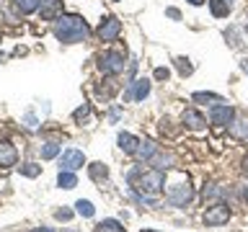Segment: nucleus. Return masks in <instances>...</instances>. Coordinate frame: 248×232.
<instances>
[{"label": "nucleus", "instance_id": "f257e3e1", "mask_svg": "<svg viewBox=\"0 0 248 232\" xmlns=\"http://www.w3.org/2000/svg\"><path fill=\"white\" fill-rule=\"evenodd\" d=\"M54 36L62 44H78L91 36V29L80 15H60L54 18Z\"/></svg>", "mask_w": 248, "mask_h": 232}, {"label": "nucleus", "instance_id": "f03ea898", "mask_svg": "<svg viewBox=\"0 0 248 232\" xmlns=\"http://www.w3.org/2000/svg\"><path fill=\"white\" fill-rule=\"evenodd\" d=\"M194 199V188L186 173H173V181L166 183V201L170 206H189Z\"/></svg>", "mask_w": 248, "mask_h": 232}, {"label": "nucleus", "instance_id": "7ed1b4c3", "mask_svg": "<svg viewBox=\"0 0 248 232\" xmlns=\"http://www.w3.org/2000/svg\"><path fill=\"white\" fill-rule=\"evenodd\" d=\"M163 186H166V175H163V170L150 168V170H142V173H140V178L132 183V188L140 191V193H145V196H158Z\"/></svg>", "mask_w": 248, "mask_h": 232}, {"label": "nucleus", "instance_id": "20e7f679", "mask_svg": "<svg viewBox=\"0 0 248 232\" xmlns=\"http://www.w3.org/2000/svg\"><path fill=\"white\" fill-rule=\"evenodd\" d=\"M96 65L104 75H122L124 67H127V54L119 49H106L104 54H98Z\"/></svg>", "mask_w": 248, "mask_h": 232}, {"label": "nucleus", "instance_id": "39448f33", "mask_svg": "<svg viewBox=\"0 0 248 232\" xmlns=\"http://www.w3.org/2000/svg\"><path fill=\"white\" fill-rule=\"evenodd\" d=\"M230 209H228V204H222V201H217V204H212L207 209L204 214H202V219H204V224L207 227H220V224H228V219H230Z\"/></svg>", "mask_w": 248, "mask_h": 232}, {"label": "nucleus", "instance_id": "423d86ee", "mask_svg": "<svg viewBox=\"0 0 248 232\" xmlns=\"http://www.w3.org/2000/svg\"><path fill=\"white\" fill-rule=\"evenodd\" d=\"M153 90V83L147 77H137V80L127 83V90H124V98L127 101H145Z\"/></svg>", "mask_w": 248, "mask_h": 232}, {"label": "nucleus", "instance_id": "0eeeda50", "mask_svg": "<svg viewBox=\"0 0 248 232\" xmlns=\"http://www.w3.org/2000/svg\"><path fill=\"white\" fill-rule=\"evenodd\" d=\"M232 119H235V108L228 103H215L209 108V121L217 124V127H230Z\"/></svg>", "mask_w": 248, "mask_h": 232}, {"label": "nucleus", "instance_id": "6e6552de", "mask_svg": "<svg viewBox=\"0 0 248 232\" xmlns=\"http://www.w3.org/2000/svg\"><path fill=\"white\" fill-rule=\"evenodd\" d=\"M122 34V21L116 18V15H108V18L101 21V26H98V39L101 42H116Z\"/></svg>", "mask_w": 248, "mask_h": 232}, {"label": "nucleus", "instance_id": "1a4fd4ad", "mask_svg": "<svg viewBox=\"0 0 248 232\" xmlns=\"http://www.w3.org/2000/svg\"><path fill=\"white\" fill-rule=\"evenodd\" d=\"M85 165V155L80 150H65L60 155V170H78Z\"/></svg>", "mask_w": 248, "mask_h": 232}, {"label": "nucleus", "instance_id": "9d476101", "mask_svg": "<svg viewBox=\"0 0 248 232\" xmlns=\"http://www.w3.org/2000/svg\"><path fill=\"white\" fill-rule=\"evenodd\" d=\"M181 124L186 129H191V131H202L207 127V119L197 111V108H186V111L181 114Z\"/></svg>", "mask_w": 248, "mask_h": 232}, {"label": "nucleus", "instance_id": "9b49d317", "mask_svg": "<svg viewBox=\"0 0 248 232\" xmlns=\"http://www.w3.org/2000/svg\"><path fill=\"white\" fill-rule=\"evenodd\" d=\"M18 162V150L11 145V142H0V168L8 170Z\"/></svg>", "mask_w": 248, "mask_h": 232}, {"label": "nucleus", "instance_id": "f8f14e48", "mask_svg": "<svg viewBox=\"0 0 248 232\" xmlns=\"http://www.w3.org/2000/svg\"><path fill=\"white\" fill-rule=\"evenodd\" d=\"M160 147L153 142V139H140V147H137V152H135V158L140 160V162H150V158L155 152H158Z\"/></svg>", "mask_w": 248, "mask_h": 232}, {"label": "nucleus", "instance_id": "ddd939ff", "mask_svg": "<svg viewBox=\"0 0 248 232\" xmlns=\"http://www.w3.org/2000/svg\"><path fill=\"white\" fill-rule=\"evenodd\" d=\"M228 134L238 142H248V119H232V124L228 127Z\"/></svg>", "mask_w": 248, "mask_h": 232}, {"label": "nucleus", "instance_id": "4468645a", "mask_svg": "<svg viewBox=\"0 0 248 232\" xmlns=\"http://www.w3.org/2000/svg\"><path fill=\"white\" fill-rule=\"evenodd\" d=\"M150 168H155V170H168V168H173V155L170 152H166V150H158L150 158V162H147Z\"/></svg>", "mask_w": 248, "mask_h": 232}, {"label": "nucleus", "instance_id": "2eb2a0df", "mask_svg": "<svg viewBox=\"0 0 248 232\" xmlns=\"http://www.w3.org/2000/svg\"><path fill=\"white\" fill-rule=\"evenodd\" d=\"M116 142H119V150L124 155H135L137 147H140V139L135 134H129V131H122V134L116 137Z\"/></svg>", "mask_w": 248, "mask_h": 232}, {"label": "nucleus", "instance_id": "dca6fc26", "mask_svg": "<svg viewBox=\"0 0 248 232\" xmlns=\"http://www.w3.org/2000/svg\"><path fill=\"white\" fill-rule=\"evenodd\" d=\"M62 15V0H42V18L54 21Z\"/></svg>", "mask_w": 248, "mask_h": 232}, {"label": "nucleus", "instance_id": "f3484780", "mask_svg": "<svg viewBox=\"0 0 248 232\" xmlns=\"http://www.w3.org/2000/svg\"><path fill=\"white\" fill-rule=\"evenodd\" d=\"M207 3H209V11H212L215 18H228L230 15V8H232L230 0H207Z\"/></svg>", "mask_w": 248, "mask_h": 232}, {"label": "nucleus", "instance_id": "a211bd4d", "mask_svg": "<svg viewBox=\"0 0 248 232\" xmlns=\"http://www.w3.org/2000/svg\"><path fill=\"white\" fill-rule=\"evenodd\" d=\"M222 196H225V186H220V183H209V186H204V191H202V199L204 201H217Z\"/></svg>", "mask_w": 248, "mask_h": 232}, {"label": "nucleus", "instance_id": "6ab92c4d", "mask_svg": "<svg viewBox=\"0 0 248 232\" xmlns=\"http://www.w3.org/2000/svg\"><path fill=\"white\" fill-rule=\"evenodd\" d=\"M88 175L96 183H101V181H106V178H108V168L104 165V162H91V165H88Z\"/></svg>", "mask_w": 248, "mask_h": 232}, {"label": "nucleus", "instance_id": "aec40b11", "mask_svg": "<svg viewBox=\"0 0 248 232\" xmlns=\"http://www.w3.org/2000/svg\"><path fill=\"white\" fill-rule=\"evenodd\" d=\"M57 186L60 188H75L78 186V178H75V173L73 170H60V175H57Z\"/></svg>", "mask_w": 248, "mask_h": 232}, {"label": "nucleus", "instance_id": "412c9836", "mask_svg": "<svg viewBox=\"0 0 248 232\" xmlns=\"http://www.w3.org/2000/svg\"><path fill=\"white\" fill-rule=\"evenodd\" d=\"M39 3H42V0H13V8L21 15H29V13H34L39 8Z\"/></svg>", "mask_w": 248, "mask_h": 232}, {"label": "nucleus", "instance_id": "4be33fe9", "mask_svg": "<svg viewBox=\"0 0 248 232\" xmlns=\"http://www.w3.org/2000/svg\"><path fill=\"white\" fill-rule=\"evenodd\" d=\"M191 101L194 103H225V98L222 96H217V93H194L191 96Z\"/></svg>", "mask_w": 248, "mask_h": 232}, {"label": "nucleus", "instance_id": "5701e85b", "mask_svg": "<svg viewBox=\"0 0 248 232\" xmlns=\"http://www.w3.org/2000/svg\"><path fill=\"white\" fill-rule=\"evenodd\" d=\"M96 232H124V224L119 219H104L96 224Z\"/></svg>", "mask_w": 248, "mask_h": 232}, {"label": "nucleus", "instance_id": "b1692460", "mask_svg": "<svg viewBox=\"0 0 248 232\" xmlns=\"http://www.w3.org/2000/svg\"><path fill=\"white\" fill-rule=\"evenodd\" d=\"M39 155H42V160H52V158H57V155H60V145H57V142H46V145H42Z\"/></svg>", "mask_w": 248, "mask_h": 232}, {"label": "nucleus", "instance_id": "393cba45", "mask_svg": "<svg viewBox=\"0 0 248 232\" xmlns=\"http://www.w3.org/2000/svg\"><path fill=\"white\" fill-rule=\"evenodd\" d=\"M75 206H78V214H80V217H93V214H96V206H93L88 199L75 201Z\"/></svg>", "mask_w": 248, "mask_h": 232}, {"label": "nucleus", "instance_id": "a878e982", "mask_svg": "<svg viewBox=\"0 0 248 232\" xmlns=\"http://www.w3.org/2000/svg\"><path fill=\"white\" fill-rule=\"evenodd\" d=\"M176 67H178V72H181L184 77L194 72V65H191V62L186 59V57H178V59H176Z\"/></svg>", "mask_w": 248, "mask_h": 232}, {"label": "nucleus", "instance_id": "bb28decb", "mask_svg": "<svg viewBox=\"0 0 248 232\" xmlns=\"http://www.w3.org/2000/svg\"><path fill=\"white\" fill-rule=\"evenodd\" d=\"M88 116H91V106H88V103H83V106L73 114V119H75L78 124H83V121H88Z\"/></svg>", "mask_w": 248, "mask_h": 232}, {"label": "nucleus", "instance_id": "cd10ccee", "mask_svg": "<svg viewBox=\"0 0 248 232\" xmlns=\"http://www.w3.org/2000/svg\"><path fill=\"white\" fill-rule=\"evenodd\" d=\"M39 173H42V165H34V162H26L21 168V175H26V178H36Z\"/></svg>", "mask_w": 248, "mask_h": 232}, {"label": "nucleus", "instance_id": "c85d7f7f", "mask_svg": "<svg viewBox=\"0 0 248 232\" xmlns=\"http://www.w3.org/2000/svg\"><path fill=\"white\" fill-rule=\"evenodd\" d=\"M54 217H57V219H62V222H70V219H73V212H70V209H57V212H54Z\"/></svg>", "mask_w": 248, "mask_h": 232}, {"label": "nucleus", "instance_id": "c756f323", "mask_svg": "<svg viewBox=\"0 0 248 232\" xmlns=\"http://www.w3.org/2000/svg\"><path fill=\"white\" fill-rule=\"evenodd\" d=\"M168 77H170L168 67H158V70H155V80H168Z\"/></svg>", "mask_w": 248, "mask_h": 232}, {"label": "nucleus", "instance_id": "7c9ffc66", "mask_svg": "<svg viewBox=\"0 0 248 232\" xmlns=\"http://www.w3.org/2000/svg\"><path fill=\"white\" fill-rule=\"evenodd\" d=\"M166 15H168V18H173V21H181V13H178L176 8H166Z\"/></svg>", "mask_w": 248, "mask_h": 232}, {"label": "nucleus", "instance_id": "2f4dec72", "mask_svg": "<svg viewBox=\"0 0 248 232\" xmlns=\"http://www.w3.org/2000/svg\"><path fill=\"white\" fill-rule=\"evenodd\" d=\"M240 196H243V201H248V183L240 186Z\"/></svg>", "mask_w": 248, "mask_h": 232}, {"label": "nucleus", "instance_id": "473e14b6", "mask_svg": "<svg viewBox=\"0 0 248 232\" xmlns=\"http://www.w3.org/2000/svg\"><path fill=\"white\" fill-rule=\"evenodd\" d=\"M240 70H243V72H248V57L240 59Z\"/></svg>", "mask_w": 248, "mask_h": 232}, {"label": "nucleus", "instance_id": "72a5a7b5", "mask_svg": "<svg viewBox=\"0 0 248 232\" xmlns=\"http://www.w3.org/2000/svg\"><path fill=\"white\" fill-rule=\"evenodd\" d=\"M240 170H243V173L248 175V158H243V165H240Z\"/></svg>", "mask_w": 248, "mask_h": 232}, {"label": "nucleus", "instance_id": "f704fd0d", "mask_svg": "<svg viewBox=\"0 0 248 232\" xmlns=\"http://www.w3.org/2000/svg\"><path fill=\"white\" fill-rule=\"evenodd\" d=\"M34 232H54V230H49V227H36Z\"/></svg>", "mask_w": 248, "mask_h": 232}, {"label": "nucleus", "instance_id": "c9c22d12", "mask_svg": "<svg viewBox=\"0 0 248 232\" xmlns=\"http://www.w3.org/2000/svg\"><path fill=\"white\" fill-rule=\"evenodd\" d=\"M189 3H191V5H202L204 0H189Z\"/></svg>", "mask_w": 248, "mask_h": 232}, {"label": "nucleus", "instance_id": "e433bc0d", "mask_svg": "<svg viewBox=\"0 0 248 232\" xmlns=\"http://www.w3.org/2000/svg\"><path fill=\"white\" fill-rule=\"evenodd\" d=\"M62 232H75V230H62Z\"/></svg>", "mask_w": 248, "mask_h": 232}, {"label": "nucleus", "instance_id": "4c0bfd02", "mask_svg": "<svg viewBox=\"0 0 248 232\" xmlns=\"http://www.w3.org/2000/svg\"><path fill=\"white\" fill-rule=\"evenodd\" d=\"M142 232H155V230H142Z\"/></svg>", "mask_w": 248, "mask_h": 232}, {"label": "nucleus", "instance_id": "58836bf2", "mask_svg": "<svg viewBox=\"0 0 248 232\" xmlns=\"http://www.w3.org/2000/svg\"><path fill=\"white\" fill-rule=\"evenodd\" d=\"M114 3H119V0H114Z\"/></svg>", "mask_w": 248, "mask_h": 232}]
</instances>
